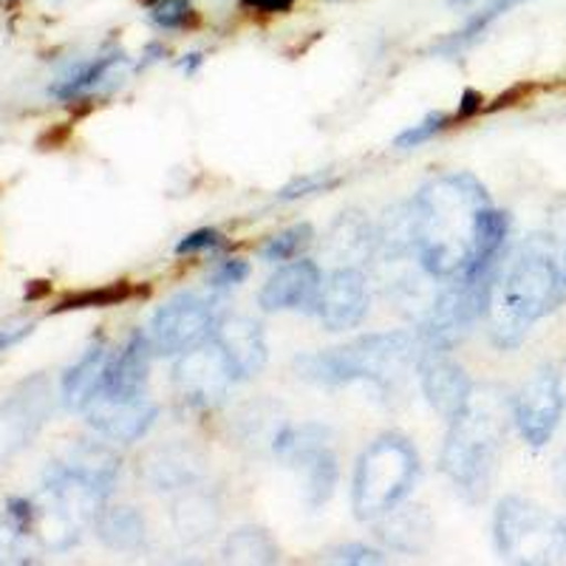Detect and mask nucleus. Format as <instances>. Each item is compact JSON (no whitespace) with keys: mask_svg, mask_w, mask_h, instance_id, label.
Segmentation results:
<instances>
[{"mask_svg":"<svg viewBox=\"0 0 566 566\" xmlns=\"http://www.w3.org/2000/svg\"><path fill=\"white\" fill-rule=\"evenodd\" d=\"M247 277H250V264L241 261V258H227V261H221V264L216 266V272H212L210 286L212 290H232V286L244 283Z\"/></svg>","mask_w":566,"mask_h":566,"instance_id":"nucleus-35","label":"nucleus"},{"mask_svg":"<svg viewBox=\"0 0 566 566\" xmlns=\"http://www.w3.org/2000/svg\"><path fill=\"white\" fill-rule=\"evenodd\" d=\"M488 205V187L464 170L439 176L413 196L408 205L413 255L424 275L433 281H451L464 270L473 244V221Z\"/></svg>","mask_w":566,"mask_h":566,"instance_id":"nucleus-1","label":"nucleus"},{"mask_svg":"<svg viewBox=\"0 0 566 566\" xmlns=\"http://www.w3.org/2000/svg\"><path fill=\"white\" fill-rule=\"evenodd\" d=\"M297 0H241V7L250 9V12H261V14H286L292 12Z\"/></svg>","mask_w":566,"mask_h":566,"instance_id":"nucleus-37","label":"nucleus"},{"mask_svg":"<svg viewBox=\"0 0 566 566\" xmlns=\"http://www.w3.org/2000/svg\"><path fill=\"white\" fill-rule=\"evenodd\" d=\"M212 340L219 343L224 357L230 360L232 371L239 380H252L264 371L266 366V337L264 328L258 326L252 317L227 315L216 321Z\"/></svg>","mask_w":566,"mask_h":566,"instance_id":"nucleus-17","label":"nucleus"},{"mask_svg":"<svg viewBox=\"0 0 566 566\" xmlns=\"http://www.w3.org/2000/svg\"><path fill=\"white\" fill-rule=\"evenodd\" d=\"M193 18V7L190 0H154L150 3V20L154 27L174 32V29H185Z\"/></svg>","mask_w":566,"mask_h":566,"instance_id":"nucleus-30","label":"nucleus"},{"mask_svg":"<svg viewBox=\"0 0 566 566\" xmlns=\"http://www.w3.org/2000/svg\"><path fill=\"white\" fill-rule=\"evenodd\" d=\"M27 533H20L9 518L0 522V564H29Z\"/></svg>","mask_w":566,"mask_h":566,"instance_id":"nucleus-33","label":"nucleus"},{"mask_svg":"<svg viewBox=\"0 0 566 566\" xmlns=\"http://www.w3.org/2000/svg\"><path fill=\"white\" fill-rule=\"evenodd\" d=\"M165 54H168V49H165V45H161V43H150L148 49H145V54H142L139 69H148V65L159 63V60L165 57Z\"/></svg>","mask_w":566,"mask_h":566,"instance_id":"nucleus-39","label":"nucleus"},{"mask_svg":"<svg viewBox=\"0 0 566 566\" xmlns=\"http://www.w3.org/2000/svg\"><path fill=\"white\" fill-rule=\"evenodd\" d=\"M419 453L402 433H382L357 459L352 510L360 522H377L406 502L419 482Z\"/></svg>","mask_w":566,"mask_h":566,"instance_id":"nucleus-5","label":"nucleus"},{"mask_svg":"<svg viewBox=\"0 0 566 566\" xmlns=\"http://www.w3.org/2000/svg\"><path fill=\"white\" fill-rule=\"evenodd\" d=\"M139 476L154 490L193 488L205 476V457L190 444H161L142 459Z\"/></svg>","mask_w":566,"mask_h":566,"instance_id":"nucleus-19","label":"nucleus"},{"mask_svg":"<svg viewBox=\"0 0 566 566\" xmlns=\"http://www.w3.org/2000/svg\"><path fill=\"white\" fill-rule=\"evenodd\" d=\"M417 374L428 406L439 417L448 419V422L457 419L462 408L468 406L470 394H473V382H470L468 371L453 360L451 352H444V348H422Z\"/></svg>","mask_w":566,"mask_h":566,"instance_id":"nucleus-12","label":"nucleus"},{"mask_svg":"<svg viewBox=\"0 0 566 566\" xmlns=\"http://www.w3.org/2000/svg\"><path fill=\"white\" fill-rule=\"evenodd\" d=\"M216 328V310L207 297L196 292H181L170 297L150 321V343L156 354L179 357L187 348L199 346Z\"/></svg>","mask_w":566,"mask_h":566,"instance_id":"nucleus-9","label":"nucleus"},{"mask_svg":"<svg viewBox=\"0 0 566 566\" xmlns=\"http://www.w3.org/2000/svg\"><path fill=\"white\" fill-rule=\"evenodd\" d=\"M482 103H484L482 94H479V91H473V88H468L462 97H459V111H457V116H453V119H459V123H462V119H473V116L482 111Z\"/></svg>","mask_w":566,"mask_h":566,"instance_id":"nucleus-38","label":"nucleus"},{"mask_svg":"<svg viewBox=\"0 0 566 566\" xmlns=\"http://www.w3.org/2000/svg\"><path fill=\"white\" fill-rule=\"evenodd\" d=\"M232 382H239L230 360L219 348V343L207 337L199 346L179 354L174 366V386L179 399L193 411H212L230 394Z\"/></svg>","mask_w":566,"mask_h":566,"instance_id":"nucleus-8","label":"nucleus"},{"mask_svg":"<svg viewBox=\"0 0 566 566\" xmlns=\"http://www.w3.org/2000/svg\"><path fill=\"white\" fill-rule=\"evenodd\" d=\"M493 541L504 560L513 564H555L566 560V522L522 495H507L493 515Z\"/></svg>","mask_w":566,"mask_h":566,"instance_id":"nucleus-6","label":"nucleus"},{"mask_svg":"<svg viewBox=\"0 0 566 566\" xmlns=\"http://www.w3.org/2000/svg\"><path fill=\"white\" fill-rule=\"evenodd\" d=\"M326 564H346V566H374L386 564V553L382 549H374L368 544H340V547H332L323 553Z\"/></svg>","mask_w":566,"mask_h":566,"instance_id":"nucleus-31","label":"nucleus"},{"mask_svg":"<svg viewBox=\"0 0 566 566\" xmlns=\"http://www.w3.org/2000/svg\"><path fill=\"white\" fill-rule=\"evenodd\" d=\"M111 360V348L105 340L91 343L85 348V354L80 357L69 371L63 374V382H60V397H63V406L69 411H85L88 402L97 394L99 382H103L105 366Z\"/></svg>","mask_w":566,"mask_h":566,"instance_id":"nucleus-23","label":"nucleus"},{"mask_svg":"<svg viewBox=\"0 0 566 566\" xmlns=\"http://www.w3.org/2000/svg\"><path fill=\"white\" fill-rule=\"evenodd\" d=\"M272 451L301 476L303 502L312 510L326 507L340 482V464L332 451V428L321 422L283 424L272 439Z\"/></svg>","mask_w":566,"mask_h":566,"instance_id":"nucleus-7","label":"nucleus"},{"mask_svg":"<svg viewBox=\"0 0 566 566\" xmlns=\"http://www.w3.org/2000/svg\"><path fill=\"white\" fill-rule=\"evenodd\" d=\"M564 413V386L555 368L544 366L524 382L513 399V422L530 448H544L553 439Z\"/></svg>","mask_w":566,"mask_h":566,"instance_id":"nucleus-10","label":"nucleus"},{"mask_svg":"<svg viewBox=\"0 0 566 566\" xmlns=\"http://www.w3.org/2000/svg\"><path fill=\"white\" fill-rule=\"evenodd\" d=\"M340 185V176H332V174H306L301 179L290 181V185L283 187L277 199L281 201H297V199H306V196H315V193H328V190H335Z\"/></svg>","mask_w":566,"mask_h":566,"instance_id":"nucleus-32","label":"nucleus"},{"mask_svg":"<svg viewBox=\"0 0 566 566\" xmlns=\"http://www.w3.org/2000/svg\"><path fill=\"white\" fill-rule=\"evenodd\" d=\"M564 264H566V258H564ZM564 275H566V270H564Z\"/></svg>","mask_w":566,"mask_h":566,"instance_id":"nucleus-43","label":"nucleus"},{"mask_svg":"<svg viewBox=\"0 0 566 566\" xmlns=\"http://www.w3.org/2000/svg\"><path fill=\"white\" fill-rule=\"evenodd\" d=\"M227 241L219 230H212V227H201V230H193L190 235L176 244V255H199V252H212L221 250Z\"/></svg>","mask_w":566,"mask_h":566,"instance_id":"nucleus-34","label":"nucleus"},{"mask_svg":"<svg viewBox=\"0 0 566 566\" xmlns=\"http://www.w3.org/2000/svg\"><path fill=\"white\" fill-rule=\"evenodd\" d=\"M154 343L148 335L134 332L119 352H111L103 382L94 397L103 399H136L148 394L150 363H154Z\"/></svg>","mask_w":566,"mask_h":566,"instance_id":"nucleus-15","label":"nucleus"},{"mask_svg":"<svg viewBox=\"0 0 566 566\" xmlns=\"http://www.w3.org/2000/svg\"><path fill=\"white\" fill-rule=\"evenodd\" d=\"M85 419L97 433H103L111 442H139L145 433L154 428L159 408L148 394L136 399H103L94 397L85 408Z\"/></svg>","mask_w":566,"mask_h":566,"instance_id":"nucleus-14","label":"nucleus"},{"mask_svg":"<svg viewBox=\"0 0 566 566\" xmlns=\"http://www.w3.org/2000/svg\"><path fill=\"white\" fill-rule=\"evenodd\" d=\"M312 241H315L312 224H306V221L292 224L283 232H277V235H272V239H266V244L261 247V258L272 261V264H277V261H295V258H301L303 252L310 250Z\"/></svg>","mask_w":566,"mask_h":566,"instance_id":"nucleus-27","label":"nucleus"},{"mask_svg":"<svg viewBox=\"0 0 566 566\" xmlns=\"http://www.w3.org/2000/svg\"><path fill=\"white\" fill-rule=\"evenodd\" d=\"M148 3H154V0H148Z\"/></svg>","mask_w":566,"mask_h":566,"instance_id":"nucleus-44","label":"nucleus"},{"mask_svg":"<svg viewBox=\"0 0 566 566\" xmlns=\"http://www.w3.org/2000/svg\"><path fill=\"white\" fill-rule=\"evenodd\" d=\"M94 530H97L99 541L105 547L116 549V553H136L145 544V518L136 507H103L94 518Z\"/></svg>","mask_w":566,"mask_h":566,"instance_id":"nucleus-24","label":"nucleus"},{"mask_svg":"<svg viewBox=\"0 0 566 566\" xmlns=\"http://www.w3.org/2000/svg\"><path fill=\"white\" fill-rule=\"evenodd\" d=\"M522 3H527V0H493V3H488V7L479 9L473 18L464 23L459 32H453L451 38H444L442 43L433 45V54H444V57H457V54H462L468 45L476 43L479 38H482L484 32H488L490 27H493L495 20L502 18V14H507L510 9L522 7Z\"/></svg>","mask_w":566,"mask_h":566,"instance_id":"nucleus-26","label":"nucleus"},{"mask_svg":"<svg viewBox=\"0 0 566 566\" xmlns=\"http://www.w3.org/2000/svg\"><path fill=\"white\" fill-rule=\"evenodd\" d=\"M205 63V57H201V54H185V57L179 60V69L185 71L187 77H190V74H196V71H199V65Z\"/></svg>","mask_w":566,"mask_h":566,"instance_id":"nucleus-40","label":"nucleus"},{"mask_svg":"<svg viewBox=\"0 0 566 566\" xmlns=\"http://www.w3.org/2000/svg\"><path fill=\"white\" fill-rule=\"evenodd\" d=\"M566 301V275L553 252L541 241H530L499 272L488 306L490 337L499 348L522 346L530 326L555 312Z\"/></svg>","mask_w":566,"mask_h":566,"instance_id":"nucleus-3","label":"nucleus"},{"mask_svg":"<svg viewBox=\"0 0 566 566\" xmlns=\"http://www.w3.org/2000/svg\"><path fill=\"white\" fill-rule=\"evenodd\" d=\"M321 286V266L310 261V258H301V261L295 258L290 264H283L275 275H270V281L264 283V290L258 295V303L266 312L315 310Z\"/></svg>","mask_w":566,"mask_h":566,"instance_id":"nucleus-16","label":"nucleus"},{"mask_svg":"<svg viewBox=\"0 0 566 566\" xmlns=\"http://www.w3.org/2000/svg\"><path fill=\"white\" fill-rule=\"evenodd\" d=\"M32 332H34V323H14V326L0 328V354L9 352L12 346H18V343L27 340Z\"/></svg>","mask_w":566,"mask_h":566,"instance_id":"nucleus-36","label":"nucleus"},{"mask_svg":"<svg viewBox=\"0 0 566 566\" xmlns=\"http://www.w3.org/2000/svg\"><path fill=\"white\" fill-rule=\"evenodd\" d=\"M174 527L185 544H201V541L212 538L221 524V504L219 499L207 490L185 488L181 495L174 502L170 510Z\"/></svg>","mask_w":566,"mask_h":566,"instance_id":"nucleus-21","label":"nucleus"},{"mask_svg":"<svg viewBox=\"0 0 566 566\" xmlns=\"http://www.w3.org/2000/svg\"><path fill=\"white\" fill-rule=\"evenodd\" d=\"M128 65L130 60L125 57L123 49H108V52L85 60V63L74 65L69 74H63L52 85V97L63 99V103H77V99L103 94V91L123 83Z\"/></svg>","mask_w":566,"mask_h":566,"instance_id":"nucleus-18","label":"nucleus"},{"mask_svg":"<svg viewBox=\"0 0 566 566\" xmlns=\"http://www.w3.org/2000/svg\"><path fill=\"white\" fill-rule=\"evenodd\" d=\"M377 538L394 553L419 555L431 547L433 518L424 507H394L382 518H377Z\"/></svg>","mask_w":566,"mask_h":566,"instance_id":"nucleus-20","label":"nucleus"},{"mask_svg":"<svg viewBox=\"0 0 566 566\" xmlns=\"http://www.w3.org/2000/svg\"><path fill=\"white\" fill-rule=\"evenodd\" d=\"M224 560L241 566H270L281 560V549L264 527H239L227 538Z\"/></svg>","mask_w":566,"mask_h":566,"instance_id":"nucleus-25","label":"nucleus"},{"mask_svg":"<svg viewBox=\"0 0 566 566\" xmlns=\"http://www.w3.org/2000/svg\"><path fill=\"white\" fill-rule=\"evenodd\" d=\"M453 9H464V7H488V3H493V0H448Z\"/></svg>","mask_w":566,"mask_h":566,"instance_id":"nucleus-42","label":"nucleus"},{"mask_svg":"<svg viewBox=\"0 0 566 566\" xmlns=\"http://www.w3.org/2000/svg\"><path fill=\"white\" fill-rule=\"evenodd\" d=\"M451 123H453L451 114H444V111H431V114L424 116L422 123H417V125H411V128L402 130V134L394 139V148H399V150L419 148V145L431 142L437 134H442V130L448 128Z\"/></svg>","mask_w":566,"mask_h":566,"instance_id":"nucleus-29","label":"nucleus"},{"mask_svg":"<svg viewBox=\"0 0 566 566\" xmlns=\"http://www.w3.org/2000/svg\"><path fill=\"white\" fill-rule=\"evenodd\" d=\"M555 482H558V488L564 490V495H566V453L560 457L558 468H555Z\"/></svg>","mask_w":566,"mask_h":566,"instance_id":"nucleus-41","label":"nucleus"},{"mask_svg":"<svg viewBox=\"0 0 566 566\" xmlns=\"http://www.w3.org/2000/svg\"><path fill=\"white\" fill-rule=\"evenodd\" d=\"M130 297V283H108V286H99V290H83L69 295L65 301H60L54 306V312H71V310H91V306H116Z\"/></svg>","mask_w":566,"mask_h":566,"instance_id":"nucleus-28","label":"nucleus"},{"mask_svg":"<svg viewBox=\"0 0 566 566\" xmlns=\"http://www.w3.org/2000/svg\"><path fill=\"white\" fill-rule=\"evenodd\" d=\"M49 413H52V386L40 374L0 399V462L23 451L38 437Z\"/></svg>","mask_w":566,"mask_h":566,"instance_id":"nucleus-11","label":"nucleus"},{"mask_svg":"<svg viewBox=\"0 0 566 566\" xmlns=\"http://www.w3.org/2000/svg\"><path fill=\"white\" fill-rule=\"evenodd\" d=\"M374 247H377V232L371 221L357 210L343 212L326 235V255L337 261V266H360L371 258Z\"/></svg>","mask_w":566,"mask_h":566,"instance_id":"nucleus-22","label":"nucleus"},{"mask_svg":"<svg viewBox=\"0 0 566 566\" xmlns=\"http://www.w3.org/2000/svg\"><path fill=\"white\" fill-rule=\"evenodd\" d=\"M513 422V402L499 388H473L468 406L444 437L439 470L457 488L464 502L482 504L495 482L507 428Z\"/></svg>","mask_w":566,"mask_h":566,"instance_id":"nucleus-2","label":"nucleus"},{"mask_svg":"<svg viewBox=\"0 0 566 566\" xmlns=\"http://www.w3.org/2000/svg\"><path fill=\"white\" fill-rule=\"evenodd\" d=\"M422 340L417 332H377L363 335L346 346L301 354L295 371L315 386H348L371 382L382 391H394L417 368Z\"/></svg>","mask_w":566,"mask_h":566,"instance_id":"nucleus-4","label":"nucleus"},{"mask_svg":"<svg viewBox=\"0 0 566 566\" xmlns=\"http://www.w3.org/2000/svg\"><path fill=\"white\" fill-rule=\"evenodd\" d=\"M315 312L328 332L360 326L368 315V283L360 266H337L323 277Z\"/></svg>","mask_w":566,"mask_h":566,"instance_id":"nucleus-13","label":"nucleus"}]
</instances>
